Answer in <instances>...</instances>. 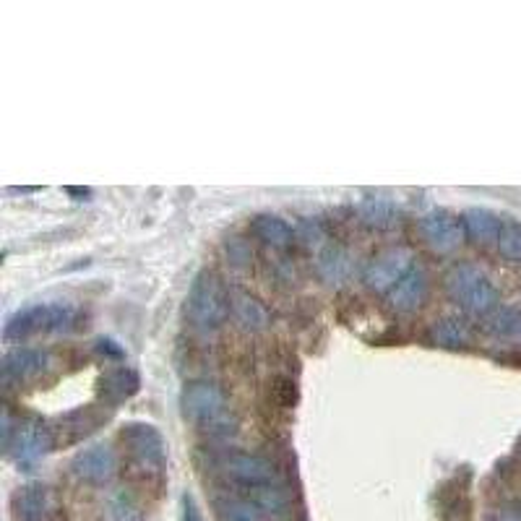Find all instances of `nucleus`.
<instances>
[{"instance_id": "f257e3e1", "label": "nucleus", "mask_w": 521, "mask_h": 521, "mask_svg": "<svg viewBox=\"0 0 521 521\" xmlns=\"http://www.w3.org/2000/svg\"><path fill=\"white\" fill-rule=\"evenodd\" d=\"M180 412H183L185 423L193 428L204 430V433H230V407L217 383L212 381H191L185 383L183 394H180Z\"/></svg>"}, {"instance_id": "f03ea898", "label": "nucleus", "mask_w": 521, "mask_h": 521, "mask_svg": "<svg viewBox=\"0 0 521 521\" xmlns=\"http://www.w3.org/2000/svg\"><path fill=\"white\" fill-rule=\"evenodd\" d=\"M230 316V292L214 271H198L188 297H185V318L196 331H217Z\"/></svg>"}, {"instance_id": "7ed1b4c3", "label": "nucleus", "mask_w": 521, "mask_h": 521, "mask_svg": "<svg viewBox=\"0 0 521 521\" xmlns=\"http://www.w3.org/2000/svg\"><path fill=\"white\" fill-rule=\"evenodd\" d=\"M446 292L469 316H490L501 303V295L488 274L472 264H456L446 274Z\"/></svg>"}, {"instance_id": "20e7f679", "label": "nucleus", "mask_w": 521, "mask_h": 521, "mask_svg": "<svg viewBox=\"0 0 521 521\" xmlns=\"http://www.w3.org/2000/svg\"><path fill=\"white\" fill-rule=\"evenodd\" d=\"M79 324V310L66 303H34L16 310L8 318L6 339H29L34 334H50V331H71Z\"/></svg>"}, {"instance_id": "39448f33", "label": "nucleus", "mask_w": 521, "mask_h": 521, "mask_svg": "<svg viewBox=\"0 0 521 521\" xmlns=\"http://www.w3.org/2000/svg\"><path fill=\"white\" fill-rule=\"evenodd\" d=\"M120 443L126 454L131 456L133 467L146 472V475H162L167 464L165 438L154 425L149 423H126L120 428Z\"/></svg>"}, {"instance_id": "423d86ee", "label": "nucleus", "mask_w": 521, "mask_h": 521, "mask_svg": "<svg viewBox=\"0 0 521 521\" xmlns=\"http://www.w3.org/2000/svg\"><path fill=\"white\" fill-rule=\"evenodd\" d=\"M219 469L225 472L227 480H232L238 488L248 490V495H256L261 490L277 485L279 475L274 464L264 456L256 454H245V451H232L227 454L222 462H219Z\"/></svg>"}, {"instance_id": "0eeeda50", "label": "nucleus", "mask_w": 521, "mask_h": 521, "mask_svg": "<svg viewBox=\"0 0 521 521\" xmlns=\"http://www.w3.org/2000/svg\"><path fill=\"white\" fill-rule=\"evenodd\" d=\"M55 438L53 428H47L40 420H19L14 430V438L8 443V459H14L16 467L24 472H32L47 451H53Z\"/></svg>"}, {"instance_id": "6e6552de", "label": "nucleus", "mask_w": 521, "mask_h": 521, "mask_svg": "<svg viewBox=\"0 0 521 521\" xmlns=\"http://www.w3.org/2000/svg\"><path fill=\"white\" fill-rule=\"evenodd\" d=\"M420 238L433 253L449 256V253L459 251L467 243V232H464L462 217L446 212V209H430L417 222Z\"/></svg>"}, {"instance_id": "1a4fd4ad", "label": "nucleus", "mask_w": 521, "mask_h": 521, "mask_svg": "<svg viewBox=\"0 0 521 521\" xmlns=\"http://www.w3.org/2000/svg\"><path fill=\"white\" fill-rule=\"evenodd\" d=\"M409 269H412V251L402 248V245H394V248H386V251L370 258L363 271V282L373 292H386L389 295L396 284L407 277Z\"/></svg>"}, {"instance_id": "9d476101", "label": "nucleus", "mask_w": 521, "mask_h": 521, "mask_svg": "<svg viewBox=\"0 0 521 521\" xmlns=\"http://www.w3.org/2000/svg\"><path fill=\"white\" fill-rule=\"evenodd\" d=\"M71 469L73 475L79 477V480L89 482V485H105V482L113 480L115 469H118V459H115L113 446L97 443V446L79 451L76 459H73Z\"/></svg>"}, {"instance_id": "9b49d317", "label": "nucleus", "mask_w": 521, "mask_h": 521, "mask_svg": "<svg viewBox=\"0 0 521 521\" xmlns=\"http://www.w3.org/2000/svg\"><path fill=\"white\" fill-rule=\"evenodd\" d=\"M16 521H50L53 516V493L42 482H29L11 498Z\"/></svg>"}, {"instance_id": "f8f14e48", "label": "nucleus", "mask_w": 521, "mask_h": 521, "mask_svg": "<svg viewBox=\"0 0 521 521\" xmlns=\"http://www.w3.org/2000/svg\"><path fill=\"white\" fill-rule=\"evenodd\" d=\"M50 357L34 347H16L3 357V378L6 383H29L47 370Z\"/></svg>"}, {"instance_id": "ddd939ff", "label": "nucleus", "mask_w": 521, "mask_h": 521, "mask_svg": "<svg viewBox=\"0 0 521 521\" xmlns=\"http://www.w3.org/2000/svg\"><path fill=\"white\" fill-rule=\"evenodd\" d=\"M136 391H139V376H136V370L126 368V365H118V368L105 370L102 378H99V386H97L99 402L110 409L118 407V404H123V402H128Z\"/></svg>"}, {"instance_id": "4468645a", "label": "nucleus", "mask_w": 521, "mask_h": 521, "mask_svg": "<svg viewBox=\"0 0 521 521\" xmlns=\"http://www.w3.org/2000/svg\"><path fill=\"white\" fill-rule=\"evenodd\" d=\"M102 420H107V412L97 407H84V409H73L66 417H60L58 428H53L55 443H79L81 438H86L89 433L102 425Z\"/></svg>"}, {"instance_id": "2eb2a0df", "label": "nucleus", "mask_w": 521, "mask_h": 521, "mask_svg": "<svg viewBox=\"0 0 521 521\" xmlns=\"http://www.w3.org/2000/svg\"><path fill=\"white\" fill-rule=\"evenodd\" d=\"M425 297H428V274L420 266H412L407 277L389 292V303L399 313H412L425 303Z\"/></svg>"}, {"instance_id": "dca6fc26", "label": "nucleus", "mask_w": 521, "mask_h": 521, "mask_svg": "<svg viewBox=\"0 0 521 521\" xmlns=\"http://www.w3.org/2000/svg\"><path fill=\"white\" fill-rule=\"evenodd\" d=\"M464 232H467V240H472L480 248H490V245H498L503 230V219L498 217L490 209H467L462 214Z\"/></svg>"}, {"instance_id": "f3484780", "label": "nucleus", "mask_w": 521, "mask_h": 521, "mask_svg": "<svg viewBox=\"0 0 521 521\" xmlns=\"http://www.w3.org/2000/svg\"><path fill=\"white\" fill-rule=\"evenodd\" d=\"M316 271L321 282L329 284V287H339L350 279L352 274V256L347 248L342 245H324L318 251L316 258Z\"/></svg>"}, {"instance_id": "a211bd4d", "label": "nucleus", "mask_w": 521, "mask_h": 521, "mask_svg": "<svg viewBox=\"0 0 521 521\" xmlns=\"http://www.w3.org/2000/svg\"><path fill=\"white\" fill-rule=\"evenodd\" d=\"M428 339L433 347H441V350H464L472 339V331L464 318L443 316L430 324Z\"/></svg>"}, {"instance_id": "6ab92c4d", "label": "nucleus", "mask_w": 521, "mask_h": 521, "mask_svg": "<svg viewBox=\"0 0 521 521\" xmlns=\"http://www.w3.org/2000/svg\"><path fill=\"white\" fill-rule=\"evenodd\" d=\"M357 217L363 222L365 227L370 230H378V232H386V230H394L399 222H402V214L391 204L389 198H365L357 204Z\"/></svg>"}, {"instance_id": "aec40b11", "label": "nucleus", "mask_w": 521, "mask_h": 521, "mask_svg": "<svg viewBox=\"0 0 521 521\" xmlns=\"http://www.w3.org/2000/svg\"><path fill=\"white\" fill-rule=\"evenodd\" d=\"M230 313L248 331H261L269 326V313H266L264 305L243 290L230 292Z\"/></svg>"}, {"instance_id": "412c9836", "label": "nucleus", "mask_w": 521, "mask_h": 521, "mask_svg": "<svg viewBox=\"0 0 521 521\" xmlns=\"http://www.w3.org/2000/svg\"><path fill=\"white\" fill-rule=\"evenodd\" d=\"M253 238L261 240L264 245L274 248V251H284V248H290L292 240H295V232L292 227L279 217H271V214H261V217L253 219L251 225Z\"/></svg>"}, {"instance_id": "4be33fe9", "label": "nucleus", "mask_w": 521, "mask_h": 521, "mask_svg": "<svg viewBox=\"0 0 521 521\" xmlns=\"http://www.w3.org/2000/svg\"><path fill=\"white\" fill-rule=\"evenodd\" d=\"M219 521H264V508L248 495H227L217 501Z\"/></svg>"}, {"instance_id": "5701e85b", "label": "nucleus", "mask_w": 521, "mask_h": 521, "mask_svg": "<svg viewBox=\"0 0 521 521\" xmlns=\"http://www.w3.org/2000/svg\"><path fill=\"white\" fill-rule=\"evenodd\" d=\"M490 331L501 339H521V308L506 305L495 310L490 318Z\"/></svg>"}, {"instance_id": "b1692460", "label": "nucleus", "mask_w": 521, "mask_h": 521, "mask_svg": "<svg viewBox=\"0 0 521 521\" xmlns=\"http://www.w3.org/2000/svg\"><path fill=\"white\" fill-rule=\"evenodd\" d=\"M498 253L511 264H521V225L519 222H503L501 238H498Z\"/></svg>"}, {"instance_id": "393cba45", "label": "nucleus", "mask_w": 521, "mask_h": 521, "mask_svg": "<svg viewBox=\"0 0 521 521\" xmlns=\"http://www.w3.org/2000/svg\"><path fill=\"white\" fill-rule=\"evenodd\" d=\"M107 516L110 521H139V511L126 493H115L107 503Z\"/></svg>"}, {"instance_id": "a878e982", "label": "nucleus", "mask_w": 521, "mask_h": 521, "mask_svg": "<svg viewBox=\"0 0 521 521\" xmlns=\"http://www.w3.org/2000/svg\"><path fill=\"white\" fill-rule=\"evenodd\" d=\"M225 253H227V258H230V264L238 266V269H245V266L251 264V258H253L251 243H248V240H243V238L227 240Z\"/></svg>"}, {"instance_id": "bb28decb", "label": "nucleus", "mask_w": 521, "mask_h": 521, "mask_svg": "<svg viewBox=\"0 0 521 521\" xmlns=\"http://www.w3.org/2000/svg\"><path fill=\"white\" fill-rule=\"evenodd\" d=\"M295 238L303 240L305 245H321L326 240V235L318 222H310V219H305V222H300V227H297Z\"/></svg>"}, {"instance_id": "cd10ccee", "label": "nucleus", "mask_w": 521, "mask_h": 521, "mask_svg": "<svg viewBox=\"0 0 521 521\" xmlns=\"http://www.w3.org/2000/svg\"><path fill=\"white\" fill-rule=\"evenodd\" d=\"M180 521H204V516H201V511H198L191 493H185L183 501H180Z\"/></svg>"}, {"instance_id": "c85d7f7f", "label": "nucleus", "mask_w": 521, "mask_h": 521, "mask_svg": "<svg viewBox=\"0 0 521 521\" xmlns=\"http://www.w3.org/2000/svg\"><path fill=\"white\" fill-rule=\"evenodd\" d=\"M94 347H97L99 355L110 357V360H120V357H123V350H120L113 339H97V344H94Z\"/></svg>"}, {"instance_id": "c756f323", "label": "nucleus", "mask_w": 521, "mask_h": 521, "mask_svg": "<svg viewBox=\"0 0 521 521\" xmlns=\"http://www.w3.org/2000/svg\"><path fill=\"white\" fill-rule=\"evenodd\" d=\"M493 521H521V506H516V503H506V506H501L498 511H495Z\"/></svg>"}]
</instances>
